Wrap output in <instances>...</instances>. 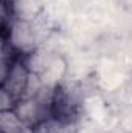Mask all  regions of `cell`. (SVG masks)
<instances>
[{
    "label": "cell",
    "instance_id": "obj_1",
    "mask_svg": "<svg viewBox=\"0 0 132 133\" xmlns=\"http://www.w3.org/2000/svg\"><path fill=\"white\" fill-rule=\"evenodd\" d=\"M13 111L19 118L23 127H36L40 121L53 116V107L45 105L36 98H20L17 99Z\"/></svg>",
    "mask_w": 132,
    "mask_h": 133
},
{
    "label": "cell",
    "instance_id": "obj_2",
    "mask_svg": "<svg viewBox=\"0 0 132 133\" xmlns=\"http://www.w3.org/2000/svg\"><path fill=\"white\" fill-rule=\"evenodd\" d=\"M28 77H30V71L27 70L23 61L22 59H13L9 66H8V74H6V79H5L2 87L17 101L23 98V95H25Z\"/></svg>",
    "mask_w": 132,
    "mask_h": 133
},
{
    "label": "cell",
    "instance_id": "obj_3",
    "mask_svg": "<svg viewBox=\"0 0 132 133\" xmlns=\"http://www.w3.org/2000/svg\"><path fill=\"white\" fill-rule=\"evenodd\" d=\"M56 54H58V51H55L51 46L42 45V46H37L33 51H30L28 54H25L22 61H23L27 70H28L31 74L40 76V74L44 73V70L48 66V64L51 62V59H53Z\"/></svg>",
    "mask_w": 132,
    "mask_h": 133
},
{
    "label": "cell",
    "instance_id": "obj_4",
    "mask_svg": "<svg viewBox=\"0 0 132 133\" xmlns=\"http://www.w3.org/2000/svg\"><path fill=\"white\" fill-rule=\"evenodd\" d=\"M67 74H68V62L65 61V57L62 54L58 53L39 77H40L42 84L56 88L65 81Z\"/></svg>",
    "mask_w": 132,
    "mask_h": 133
},
{
    "label": "cell",
    "instance_id": "obj_5",
    "mask_svg": "<svg viewBox=\"0 0 132 133\" xmlns=\"http://www.w3.org/2000/svg\"><path fill=\"white\" fill-rule=\"evenodd\" d=\"M76 125L78 122H68L58 116H50L33 127V130L34 133H76Z\"/></svg>",
    "mask_w": 132,
    "mask_h": 133
},
{
    "label": "cell",
    "instance_id": "obj_6",
    "mask_svg": "<svg viewBox=\"0 0 132 133\" xmlns=\"http://www.w3.org/2000/svg\"><path fill=\"white\" fill-rule=\"evenodd\" d=\"M9 8L14 19H23V20H31L37 17L42 11L39 0H11Z\"/></svg>",
    "mask_w": 132,
    "mask_h": 133
},
{
    "label": "cell",
    "instance_id": "obj_7",
    "mask_svg": "<svg viewBox=\"0 0 132 133\" xmlns=\"http://www.w3.org/2000/svg\"><path fill=\"white\" fill-rule=\"evenodd\" d=\"M22 129L23 125L13 110L0 111V133H20Z\"/></svg>",
    "mask_w": 132,
    "mask_h": 133
},
{
    "label": "cell",
    "instance_id": "obj_8",
    "mask_svg": "<svg viewBox=\"0 0 132 133\" xmlns=\"http://www.w3.org/2000/svg\"><path fill=\"white\" fill-rule=\"evenodd\" d=\"M13 12H11V8H9V3L6 2H2L0 0V31L6 30L13 20Z\"/></svg>",
    "mask_w": 132,
    "mask_h": 133
},
{
    "label": "cell",
    "instance_id": "obj_9",
    "mask_svg": "<svg viewBox=\"0 0 132 133\" xmlns=\"http://www.w3.org/2000/svg\"><path fill=\"white\" fill-rule=\"evenodd\" d=\"M13 50H11V46H9V43H8V40H6V36L0 31V64H3V62H11L13 61Z\"/></svg>",
    "mask_w": 132,
    "mask_h": 133
},
{
    "label": "cell",
    "instance_id": "obj_10",
    "mask_svg": "<svg viewBox=\"0 0 132 133\" xmlns=\"http://www.w3.org/2000/svg\"><path fill=\"white\" fill-rule=\"evenodd\" d=\"M17 101L14 99L2 85H0V111H8V110H13L14 105H16Z\"/></svg>",
    "mask_w": 132,
    "mask_h": 133
},
{
    "label": "cell",
    "instance_id": "obj_11",
    "mask_svg": "<svg viewBox=\"0 0 132 133\" xmlns=\"http://www.w3.org/2000/svg\"><path fill=\"white\" fill-rule=\"evenodd\" d=\"M9 64H11V62H3V64H0V85H3V82H5V79H6Z\"/></svg>",
    "mask_w": 132,
    "mask_h": 133
},
{
    "label": "cell",
    "instance_id": "obj_12",
    "mask_svg": "<svg viewBox=\"0 0 132 133\" xmlns=\"http://www.w3.org/2000/svg\"><path fill=\"white\" fill-rule=\"evenodd\" d=\"M20 133H34V130H33V129H30V127H23Z\"/></svg>",
    "mask_w": 132,
    "mask_h": 133
},
{
    "label": "cell",
    "instance_id": "obj_13",
    "mask_svg": "<svg viewBox=\"0 0 132 133\" xmlns=\"http://www.w3.org/2000/svg\"><path fill=\"white\" fill-rule=\"evenodd\" d=\"M112 133H126V132H123V130L120 129V130H117V132H112Z\"/></svg>",
    "mask_w": 132,
    "mask_h": 133
}]
</instances>
